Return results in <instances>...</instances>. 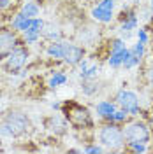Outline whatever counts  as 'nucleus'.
Returning <instances> with one entry per match:
<instances>
[{"label":"nucleus","mask_w":153,"mask_h":154,"mask_svg":"<svg viewBox=\"0 0 153 154\" xmlns=\"http://www.w3.org/2000/svg\"><path fill=\"white\" fill-rule=\"evenodd\" d=\"M99 140L109 151H120L125 145L123 130L118 125H113V123L111 125H106L99 130Z\"/></svg>","instance_id":"obj_1"},{"label":"nucleus","mask_w":153,"mask_h":154,"mask_svg":"<svg viewBox=\"0 0 153 154\" xmlns=\"http://www.w3.org/2000/svg\"><path fill=\"white\" fill-rule=\"evenodd\" d=\"M28 128V119L21 112H11L7 114L4 125L0 126V135L2 137H19L27 131Z\"/></svg>","instance_id":"obj_2"},{"label":"nucleus","mask_w":153,"mask_h":154,"mask_svg":"<svg viewBox=\"0 0 153 154\" xmlns=\"http://www.w3.org/2000/svg\"><path fill=\"white\" fill-rule=\"evenodd\" d=\"M65 117L72 126L76 128H86V126H92V117L90 112L86 110L85 107L77 105V103H69L65 107Z\"/></svg>","instance_id":"obj_3"},{"label":"nucleus","mask_w":153,"mask_h":154,"mask_svg":"<svg viewBox=\"0 0 153 154\" xmlns=\"http://www.w3.org/2000/svg\"><path fill=\"white\" fill-rule=\"evenodd\" d=\"M125 140L127 144H132V142H141V144H148L150 142V128L144 125V123H130V125L125 126L123 130Z\"/></svg>","instance_id":"obj_4"},{"label":"nucleus","mask_w":153,"mask_h":154,"mask_svg":"<svg viewBox=\"0 0 153 154\" xmlns=\"http://www.w3.org/2000/svg\"><path fill=\"white\" fill-rule=\"evenodd\" d=\"M116 102H118V105L122 107L125 112H129V116H137L139 112H141V107H139V96L135 95L134 91H127V89L118 91V95H116Z\"/></svg>","instance_id":"obj_5"},{"label":"nucleus","mask_w":153,"mask_h":154,"mask_svg":"<svg viewBox=\"0 0 153 154\" xmlns=\"http://www.w3.org/2000/svg\"><path fill=\"white\" fill-rule=\"evenodd\" d=\"M28 60V51L23 48H14L5 58V70L11 74H16V70L23 67Z\"/></svg>","instance_id":"obj_6"},{"label":"nucleus","mask_w":153,"mask_h":154,"mask_svg":"<svg viewBox=\"0 0 153 154\" xmlns=\"http://www.w3.org/2000/svg\"><path fill=\"white\" fill-rule=\"evenodd\" d=\"M16 44L18 38L11 30H0V58H7V54L16 48Z\"/></svg>","instance_id":"obj_7"},{"label":"nucleus","mask_w":153,"mask_h":154,"mask_svg":"<svg viewBox=\"0 0 153 154\" xmlns=\"http://www.w3.org/2000/svg\"><path fill=\"white\" fill-rule=\"evenodd\" d=\"M85 56V51L83 48H79L76 44H67V49H65V56H63V61L69 63V65H77Z\"/></svg>","instance_id":"obj_8"},{"label":"nucleus","mask_w":153,"mask_h":154,"mask_svg":"<svg viewBox=\"0 0 153 154\" xmlns=\"http://www.w3.org/2000/svg\"><path fill=\"white\" fill-rule=\"evenodd\" d=\"M67 126H69V121H67V117H62V116H51L48 119V126L46 128H49L53 133H57V135H62V133H65L67 131Z\"/></svg>","instance_id":"obj_9"},{"label":"nucleus","mask_w":153,"mask_h":154,"mask_svg":"<svg viewBox=\"0 0 153 154\" xmlns=\"http://www.w3.org/2000/svg\"><path fill=\"white\" fill-rule=\"evenodd\" d=\"M120 21H122V26H120L122 32H132V30L137 28V16H135V12H132L129 7L123 9Z\"/></svg>","instance_id":"obj_10"},{"label":"nucleus","mask_w":153,"mask_h":154,"mask_svg":"<svg viewBox=\"0 0 153 154\" xmlns=\"http://www.w3.org/2000/svg\"><path fill=\"white\" fill-rule=\"evenodd\" d=\"M95 109H97V114L100 116L102 119H107V121H111V123H113V116H115V110H116L115 103L102 100V102H99V103H97Z\"/></svg>","instance_id":"obj_11"},{"label":"nucleus","mask_w":153,"mask_h":154,"mask_svg":"<svg viewBox=\"0 0 153 154\" xmlns=\"http://www.w3.org/2000/svg\"><path fill=\"white\" fill-rule=\"evenodd\" d=\"M127 54H129V49L127 48L111 49V54H109V58H107V63H109L113 68L122 67V63H123V60L127 58Z\"/></svg>","instance_id":"obj_12"},{"label":"nucleus","mask_w":153,"mask_h":154,"mask_svg":"<svg viewBox=\"0 0 153 154\" xmlns=\"http://www.w3.org/2000/svg\"><path fill=\"white\" fill-rule=\"evenodd\" d=\"M92 18L97 19V21H100V23H111L113 21V11L104 9L100 5H95L92 9Z\"/></svg>","instance_id":"obj_13"},{"label":"nucleus","mask_w":153,"mask_h":154,"mask_svg":"<svg viewBox=\"0 0 153 154\" xmlns=\"http://www.w3.org/2000/svg\"><path fill=\"white\" fill-rule=\"evenodd\" d=\"M65 49H67V42H53L48 48V53L51 58H57V60H63L65 56Z\"/></svg>","instance_id":"obj_14"},{"label":"nucleus","mask_w":153,"mask_h":154,"mask_svg":"<svg viewBox=\"0 0 153 154\" xmlns=\"http://www.w3.org/2000/svg\"><path fill=\"white\" fill-rule=\"evenodd\" d=\"M21 12L27 16V18H37L39 16V5L35 2H25L23 4V7H21Z\"/></svg>","instance_id":"obj_15"},{"label":"nucleus","mask_w":153,"mask_h":154,"mask_svg":"<svg viewBox=\"0 0 153 154\" xmlns=\"http://www.w3.org/2000/svg\"><path fill=\"white\" fill-rule=\"evenodd\" d=\"M42 28H44V23H42V19H39V18H30L28 28L25 30L23 33H42Z\"/></svg>","instance_id":"obj_16"},{"label":"nucleus","mask_w":153,"mask_h":154,"mask_svg":"<svg viewBox=\"0 0 153 154\" xmlns=\"http://www.w3.org/2000/svg\"><path fill=\"white\" fill-rule=\"evenodd\" d=\"M65 82H67V75L62 74V72H55V74L51 75V79H49L48 86L51 88V89H55V88L62 86V84H65Z\"/></svg>","instance_id":"obj_17"},{"label":"nucleus","mask_w":153,"mask_h":154,"mask_svg":"<svg viewBox=\"0 0 153 154\" xmlns=\"http://www.w3.org/2000/svg\"><path fill=\"white\" fill-rule=\"evenodd\" d=\"M141 63V58H137L135 54H132L130 53V49H129V54H127V58L123 60V63H122V67L125 68V70H130V68L137 67Z\"/></svg>","instance_id":"obj_18"},{"label":"nucleus","mask_w":153,"mask_h":154,"mask_svg":"<svg viewBox=\"0 0 153 154\" xmlns=\"http://www.w3.org/2000/svg\"><path fill=\"white\" fill-rule=\"evenodd\" d=\"M83 93H85V95H88V96H92V95H95L97 93V89H99V88H97V84L95 82H92V81H90V79H88V81H83Z\"/></svg>","instance_id":"obj_19"},{"label":"nucleus","mask_w":153,"mask_h":154,"mask_svg":"<svg viewBox=\"0 0 153 154\" xmlns=\"http://www.w3.org/2000/svg\"><path fill=\"white\" fill-rule=\"evenodd\" d=\"M99 74V67L97 65H92V67H88L85 72H81V79L83 81H88V79H93V77Z\"/></svg>","instance_id":"obj_20"},{"label":"nucleus","mask_w":153,"mask_h":154,"mask_svg":"<svg viewBox=\"0 0 153 154\" xmlns=\"http://www.w3.org/2000/svg\"><path fill=\"white\" fill-rule=\"evenodd\" d=\"M144 51H146V44L139 42V40H137V44H134V48L130 49V53H132V54H135L137 58H141V60L144 58Z\"/></svg>","instance_id":"obj_21"},{"label":"nucleus","mask_w":153,"mask_h":154,"mask_svg":"<svg viewBox=\"0 0 153 154\" xmlns=\"http://www.w3.org/2000/svg\"><path fill=\"white\" fill-rule=\"evenodd\" d=\"M25 19H27V16H25L23 12H18V14H16V16L12 18V23H11V25H12V28H14V30H19Z\"/></svg>","instance_id":"obj_22"},{"label":"nucleus","mask_w":153,"mask_h":154,"mask_svg":"<svg viewBox=\"0 0 153 154\" xmlns=\"http://www.w3.org/2000/svg\"><path fill=\"white\" fill-rule=\"evenodd\" d=\"M127 117H129V112H125L123 109L122 110H115L113 123H123V121H127Z\"/></svg>","instance_id":"obj_23"},{"label":"nucleus","mask_w":153,"mask_h":154,"mask_svg":"<svg viewBox=\"0 0 153 154\" xmlns=\"http://www.w3.org/2000/svg\"><path fill=\"white\" fill-rule=\"evenodd\" d=\"M129 147H130L134 152H146V151H148L146 144H141V142H132V144H129Z\"/></svg>","instance_id":"obj_24"},{"label":"nucleus","mask_w":153,"mask_h":154,"mask_svg":"<svg viewBox=\"0 0 153 154\" xmlns=\"http://www.w3.org/2000/svg\"><path fill=\"white\" fill-rule=\"evenodd\" d=\"M25 35V42L27 44H35L41 37V33H23Z\"/></svg>","instance_id":"obj_25"},{"label":"nucleus","mask_w":153,"mask_h":154,"mask_svg":"<svg viewBox=\"0 0 153 154\" xmlns=\"http://www.w3.org/2000/svg\"><path fill=\"white\" fill-rule=\"evenodd\" d=\"M104 151L100 145H92V147H86V149H83V152H86V154H100Z\"/></svg>","instance_id":"obj_26"},{"label":"nucleus","mask_w":153,"mask_h":154,"mask_svg":"<svg viewBox=\"0 0 153 154\" xmlns=\"http://www.w3.org/2000/svg\"><path fill=\"white\" fill-rule=\"evenodd\" d=\"M137 40L143 42V44H148V33H146V30H143V28L137 30Z\"/></svg>","instance_id":"obj_27"},{"label":"nucleus","mask_w":153,"mask_h":154,"mask_svg":"<svg viewBox=\"0 0 153 154\" xmlns=\"http://www.w3.org/2000/svg\"><path fill=\"white\" fill-rule=\"evenodd\" d=\"M99 5H100V7H104V9L113 11V9H115V0H100V2H99Z\"/></svg>","instance_id":"obj_28"},{"label":"nucleus","mask_w":153,"mask_h":154,"mask_svg":"<svg viewBox=\"0 0 153 154\" xmlns=\"http://www.w3.org/2000/svg\"><path fill=\"white\" fill-rule=\"evenodd\" d=\"M11 5V0H0V9H7Z\"/></svg>","instance_id":"obj_29"},{"label":"nucleus","mask_w":153,"mask_h":154,"mask_svg":"<svg viewBox=\"0 0 153 154\" xmlns=\"http://www.w3.org/2000/svg\"><path fill=\"white\" fill-rule=\"evenodd\" d=\"M148 79H150V84H151V88H153V67L148 70Z\"/></svg>","instance_id":"obj_30"},{"label":"nucleus","mask_w":153,"mask_h":154,"mask_svg":"<svg viewBox=\"0 0 153 154\" xmlns=\"http://www.w3.org/2000/svg\"><path fill=\"white\" fill-rule=\"evenodd\" d=\"M60 103H58V102H55V103H51V109H53V110H58V109H60Z\"/></svg>","instance_id":"obj_31"},{"label":"nucleus","mask_w":153,"mask_h":154,"mask_svg":"<svg viewBox=\"0 0 153 154\" xmlns=\"http://www.w3.org/2000/svg\"><path fill=\"white\" fill-rule=\"evenodd\" d=\"M150 9H151V12H153V0L150 2Z\"/></svg>","instance_id":"obj_32"},{"label":"nucleus","mask_w":153,"mask_h":154,"mask_svg":"<svg viewBox=\"0 0 153 154\" xmlns=\"http://www.w3.org/2000/svg\"><path fill=\"white\" fill-rule=\"evenodd\" d=\"M130 2H132V4H139V2H141V0H130Z\"/></svg>","instance_id":"obj_33"},{"label":"nucleus","mask_w":153,"mask_h":154,"mask_svg":"<svg viewBox=\"0 0 153 154\" xmlns=\"http://www.w3.org/2000/svg\"><path fill=\"white\" fill-rule=\"evenodd\" d=\"M151 125H153V116H151Z\"/></svg>","instance_id":"obj_34"},{"label":"nucleus","mask_w":153,"mask_h":154,"mask_svg":"<svg viewBox=\"0 0 153 154\" xmlns=\"http://www.w3.org/2000/svg\"><path fill=\"white\" fill-rule=\"evenodd\" d=\"M0 137H2V135H0Z\"/></svg>","instance_id":"obj_35"}]
</instances>
